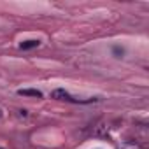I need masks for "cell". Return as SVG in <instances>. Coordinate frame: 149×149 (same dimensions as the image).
Instances as JSON below:
<instances>
[{
  "label": "cell",
  "mask_w": 149,
  "mask_h": 149,
  "mask_svg": "<svg viewBox=\"0 0 149 149\" xmlns=\"http://www.w3.org/2000/svg\"><path fill=\"white\" fill-rule=\"evenodd\" d=\"M51 98H56V100H63V102H72V104H90V102H95L97 98H90V100H83V98H76L72 97L68 91H65L63 88H58L51 93Z\"/></svg>",
  "instance_id": "6da1fadb"
},
{
  "label": "cell",
  "mask_w": 149,
  "mask_h": 149,
  "mask_svg": "<svg viewBox=\"0 0 149 149\" xmlns=\"http://www.w3.org/2000/svg\"><path fill=\"white\" fill-rule=\"evenodd\" d=\"M18 93L23 95V97H35V98H40L42 97V93L39 90H19Z\"/></svg>",
  "instance_id": "7a4b0ae2"
},
{
  "label": "cell",
  "mask_w": 149,
  "mask_h": 149,
  "mask_svg": "<svg viewBox=\"0 0 149 149\" xmlns=\"http://www.w3.org/2000/svg\"><path fill=\"white\" fill-rule=\"evenodd\" d=\"M39 44H40L39 40H25V42L19 44V47H21V49H33V47H37Z\"/></svg>",
  "instance_id": "3957f363"
},
{
  "label": "cell",
  "mask_w": 149,
  "mask_h": 149,
  "mask_svg": "<svg viewBox=\"0 0 149 149\" xmlns=\"http://www.w3.org/2000/svg\"><path fill=\"white\" fill-rule=\"evenodd\" d=\"M0 118H2V109H0Z\"/></svg>",
  "instance_id": "277c9868"
},
{
  "label": "cell",
  "mask_w": 149,
  "mask_h": 149,
  "mask_svg": "<svg viewBox=\"0 0 149 149\" xmlns=\"http://www.w3.org/2000/svg\"><path fill=\"white\" fill-rule=\"evenodd\" d=\"M0 149H2V147H0Z\"/></svg>",
  "instance_id": "5b68a950"
}]
</instances>
